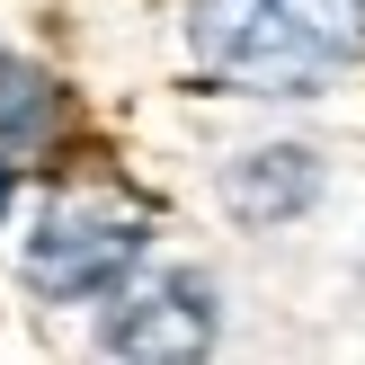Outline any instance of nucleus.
Wrapping results in <instances>:
<instances>
[{
	"mask_svg": "<svg viewBox=\"0 0 365 365\" xmlns=\"http://www.w3.org/2000/svg\"><path fill=\"white\" fill-rule=\"evenodd\" d=\"M187 45L232 89L312 98L365 53V0H196Z\"/></svg>",
	"mask_w": 365,
	"mask_h": 365,
	"instance_id": "nucleus-1",
	"label": "nucleus"
},
{
	"mask_svg": "<svg viewBox=\"0 0 365 365\" xmlns=\"http://www.w3.org/2000/svg\"><path fill=\"white\" fill-rule=\"evenodd\" d=\"M312 196H321V160L303 143H267V152H250V160L223 170V205L241 223H294Z\"/></svg>",
	"mask_w": 365,
	"mask_h": 365,
	"instance_id": "nucleus-4",
	"label": "nucleus"
},
{
	"mask_svg": "<svg viewBox=\"0 0 365 365\" xmlns=\"http://www.w3.org/2000/svg\"><path fill=\"white\" fill-rule=\"evenodd\" d=\"M53 125H63V89H53L36 63L0 53V152H36Z\"/></svg>",
	"mask_w": 365,
	"mask_h": 365,
	"instance_id": "nucleus-5",
	"label": "nucleus"
},
{
	"mask_svg": "<svg viewBox=\"0 0 365 365\" xmlns=\"http://www.w3.org/2000/svg\"><path fill=\"white\" fill-rule=\"evenodd\" d=\"M107 348L116 356H205L214 348L205 277H143L134 294L107 312Z\"/></svg>",
	"mask_w": 365,
	"mask_h": 365,
	"instance_id": "nucleus-3",
	"label": "nucleus"
},
{
	"mask_svg": "<svg viewBox=\"0 0 365 365\" xmlns=\"http://www.w3.org/2000/svg\"><path fill=\"white\" fill-rule=\"evenodd\" d=\"M143 241H152V214H143L134 196L71 187V196H53V205L36 214V232H27V285L53 294V303L107 294V285H125V267L143 259Z\"/></svg>",
	"mask_w": 365,
	"mask_h": 365,
	"instance_id": "nucleus-2",
	"label": "nucleus"
},
{
	"mask_svg": "<svg viewBox=\"0 0 365 365\" xmlns=\"http://www.w3.org/2000/svg\"><path fill=\"white\" fill-rule=\"evenodd\" d=\"M9 196H18V170H9V160H0V214H9Z\"/></svg>",
	"mask_w": 365,
	"mask_h": 365,
	"instance_id": "nucleus-6",
	"label": "nucleus"
}]
</instances>
